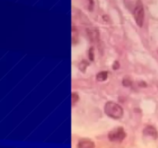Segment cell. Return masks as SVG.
Segmentation results:
<instances>
[{
  "label": "cell",
  "instance_id": "1",
  "mask_svg": "<svg viewBox=\"0 0 158 148\" xmlns=\"http://www.w3.org/2000/svg\"><path fill=\"white\" fill-rule=\"evenodd\" d=\"M104 113L107 116L114 120L121 119L123 116V109L115 102L108 101L104 106Z\"/></svg>",
  "mask_w": 158,
  "mask_h": 148
},
{
  "label": "cell",
  "instance_id": "2",
  "mask_svg": "<svg viewBox=\"0 0 158 148\" xmlns=\"http://www.w3.org/2000/svg\"><path fill=\"white\" fill-rule=\"evenodd\" d=\"M126 137V133L124 129L121 127H116L108 133V139L114 143H121Z\"/></svg>",
  "mask_w": 158,
  "mask_h": 148
},
{
  "label": "cell",
  "instance_id": "3",
  "mask_svg": "<svg viewBox=\"0 0 158 148\" xmlns=\"http://www.w3.org/2000/svg\"><path fill=\"white\" fill-rule=\"evenodd\" d=\"M144 8L142 2L140 1H138L137 4L135 6L134 10H133V16L136 21V23L139 27H142L143 25V22H144Z\"/></svg>",
  "mask_w": 158,
  "mask_h": 148
},
{
  "label": "cell",
  "instance_id": "4",
  "mask_svg": "<svg viewBox=\"0 0 158 148\" xmlns=\"http://www.w3.org/2000/svg\"><path fill=\"white\" fill-rule=\"evenodd\" d=\"M143 133L144 136L147 137H150L153 138V139H157L158 137V133L157 130L154 126L152 125H147L144 127V129L143 130Z\"/></svg>",
  "mask_w": 158,
  "mask_h": 148
},
{
  "label": "cell",
  "instance_id": "5",
  "mask_svg": "<svg viewBox=\"0 0 158 148\" xmlns=\"http://www.w3.org/2000/svg\"><path fill=\"white\" fill-rule=\"evenodd\" d=\"M87 34L88 36L89 39L93 42H96L99 40V31L95 29V28H87Z\"/></svg>",
  "mask_w": 158,
  "mask_h": 148
},
{
  "label": "cell",
  "instance_id": "6",
  "mask_svg": "<svg viewBox=\"0 0 158 148\" xmlns=\"http://www.w3.org/2000/svg\"><path fill=\"white\" fill-rule=\"evenodd\" d=\"M76 148H95V144L90 139L83 138L79 140Z\"/></svg>",
  "mask_w": 158,
  "mask_h": 148
},
{
  "label": "cell",
  "instance_id": "7",
  "mask_svg": "<svg viewBox=\"0 0 158 148\" xmlns=\"http://www.w3.org/2000/svg\"><path fill=\"white\" fill-rule=\"evenodd\" d=\"M108 77V72L107 71H101V72L98 73L96 76V79L97 81L99 82H103L107 80Z\"/></svg>",
  "mask_w": 158,
  "mask_h": 148
},
{
  "label": "cell",
  "instance_id": "8",
  "mask_svg": "<svg viewBox=\"0 0 158 148\" xmlns=\"http://www.w3.org/2000/svg\"><path fill=\"white\" fill-rule=\"evenodd\" d=\"M71 97H72V104H73V105H75V104L79 101L80 97H79L78 93H76V92L72 93Z\"/></svg>",
  "mask_w": 158,
  "mask_h": 148
},
{
  "label": "cell",
  "instance_id": "9",
  "mask_svg": "<svg viewBox=\"0 0 158 148\" xmlns=\"http://www.w3.org/2000/svg\"><path fill=\"white\" fill-rule=\"evenodd\" d=\"M89 59L90 61H93L94 60V49H93V47H90V49H89Z\"/></svg>",
  "mask_w": 158,
  "mask_h": 148
},
{
  "label": "cell",
  "instance_id": "10",
  "mask_svg": "<svg viewBox=\"0 0 158 148\" xmlns=\"http://www.w3.org/2000/svg\"><path fill=\"white\" fill-rule=\"evenodd\" d=\"M89 63H87V61H85V60H83V61L81 62V63H80V70H82L83 72H85V70H86V69H87V67L88 66Z\"/></svg>",
  "mask_w": 158,
  "mask_h": 148
},
{
  "label": "cell",
  "instance_id": "11",
  "mask_svg": "<svg viewBox=\"0 0 158 148\" xmlns=\"http://www.w3.org/2000/svg\"><path fill=\"white\" fill-rule=\"evenodd\" d=\"M123 85L124 87H129L131 85V80L130 79H123Z\"/></svg>",
  "mask_w": 158,
  "mask_h": 148
},
{
  "label": "cell",
  "instance_id": "12",
  "mask_svg": "<svg viewBox=\"0 0 158 148\" xmlns=\"http://www.w3.org/2000/svg\"><path fill=\"white\" fill-rule=\"evenodd\" d=\"M119 67H120V63H119L118 61H115L114 63V64H113V69H114V70H118Z\"/></svg>",
  "mask_w": 158,
  "mask_h": 148
}]
</instances>
